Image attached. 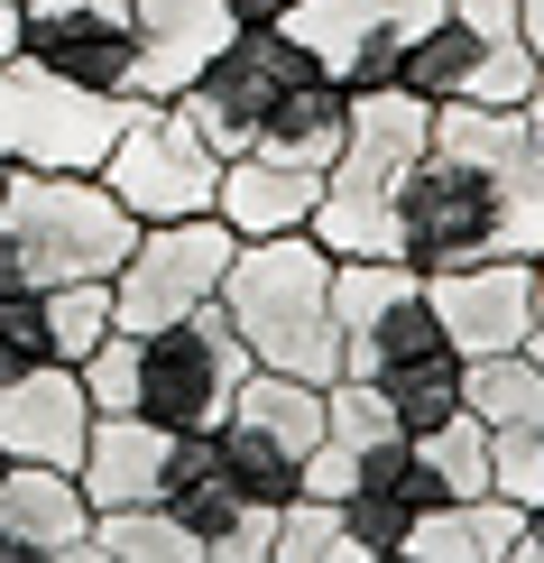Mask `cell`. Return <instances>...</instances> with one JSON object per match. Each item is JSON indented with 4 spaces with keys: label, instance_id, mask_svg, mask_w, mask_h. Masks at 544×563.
I'll return each instance as SVG.
<instances>
[{
    "label": "cell",
    "instance_id": "1",
    "mask_svg": "<svg viewBox=\"0 0 544 563\" xmlns=\"http://www.w3.org/2000/svg\"><path fill=\"white\" fill-rule=\"evenodd\" d=\"M333 250L314 231L287 241H241V260L222 277V314L249 342L258 369H287V379L333 388L342 379V323H333Z\"/></svg>",
    "mask_w": 544,
    "mask_h": 563
},
{
    "label": "cell",
    "instance_id": "2",
    "mask_svg": "<svg viewBox=\"0 0 544 563\" xmlns=\"http://www.w3.org/2000/svg\"><path fill=\"white\" fill-rule=\"evenodd\" d=\"M130 241H138V213L102 176H10V195H0V296L121 277Z\"/></svg>",
    "mask_w": 544,
    "mask_h": 563
},
{
    "label": "cell",
    "instance_id": "3",
    "mask_svg": "<svg viewBox=\"0 0 544 563\" xmlns=\"http://www.w3.org/2000/svg\"><path fill=\"white\" fill-rule=\"evenodd\" d=\"M434 148V102L407 84L388 92H351V139L323 167V203H314V241L333 260H397V185Z\"/></svg>",
    "mask_w": 544,
    "mask_h": 563
},
{
    "label": "cell",
    "instance_id": "4",
    "mask_svg": "<svg viewBox=\"0 0 544 563\" xmlns=\"http://www.w3.org/2000/svg\"><path fill=\"white\" fill-rule=\"evenodd\" d=\"M121 121H130L121 92H84L29 56L0 65V167L10 176H102Z\"/></svg>",
    "mask_w": 544,
    "mask_h": 563
},
{
    "label": "cell",
    "instance_id": "5",
    "mask_svg": "<svg viewBox=\"0 0 544 563\" xmlns=\"http://www.w3.org/2000/svg\"><path fill=\"white\" fill-rule=\"evenodd\" d=\"M249 369H258L249 342L231 333L222 296H212L185 323H167V333H138V407L130 416H148V426H167V434H212Z\"/></svg>",
    "mask_w": 544,
    "mask_h": 563
},
{
    "label": "cell",
    "instance_id": "6",
    "mask_svg": "<svg viewBox=\"0 0 544 563\" xmlns=\"http://www.w3.org/2000/svg\"><path fill=\"white\" fill-rule=\"evenodd\" d=\"M333 323H342V379H397L415 361H443L434 287L407 260H342L333 268Z\"/></svg>",
    "mask_w": 544,
    "mask_h": 563
},
{
    "label": "cell",
    "instance_id": "7",
    "mask_svg": "<svg viewBox=\"0 0 544 563\" xmlns=\"http://www.w3.org/2000/svg\"><path fill=\"white\" fill-rule=\"evenodd\" d=\"M231 260H241V241H231L222 213H185V222H138L121 277H111V314H121V333H167L185 323L195 305L222 296Z\"/></svg>",
    "mask_w": 544,
    "mask_h": 563
},
{
    "label": "cell",
    "instance_id": "8",
    "mask_svg": "<svg viewBox=\"0 0 544 563\" xmlns=\"http://www.w3.org/2000/svg\"><path fill=\"white\" fill-rule=\"evenodd\" d=\"M304 75H314V56H304L287 29H241L195 84L176 92V111L195 121V139L212 157H249L258 130H268V111H277V92H296Z\"/></svg>",
    "mask_w": 544,
    "mask_h": 563
},
{
    "label": "cell",
    "instance_id": "9",
    "mask_svg": "<svg viewBox=\"0 0 544 563\" xmlns=\"http://www.w3.org/2000/svg\"><path fill=\"white\" fill-rule=\"evenodd\" d=\"M102 185L138 222H185V213H212L222 157L195 139V121H185L176 102H130V121H121V139H111V157H102Z\"/></svg>",
    "mask_w": 544,
    "mask_h": 563
},
{
    "label": "cell",
    "instance_id": "10",
    "mask_svg": "<svg viewBox=\"0 0 544 563\" xmlns=\"http://www.w3.org/2000/svg\"><path fill=\"white\" fill-rule=\"evenodd\" d=\"M443 19V0H296L277 29H287L314 75H333L342 92H388L407 75V46Z\"/></svg>",
    "mask_w": 544,
    "mask_h": 563
},
{
    "label": "cell",
    "instance_id": "11",
    "mask_svg": "<svg viewBox=\"0 0 544 563\" xmlns=\"http://www.w3.org/2000/svg\"><path fill=\"white\" fill-rule=\"evenodd\" d=\"M19 56L84 92H121L130 102L138 0H19Z\"/></svg>",
    "mask_w": 544,
    "mask_h": 563
},
{
    "label": "cell",
    "instance_id": "12",
    "mask_svg": "<svg viewBox=\"0 0 544 563\" xmlns=\"http://www.w3.org/2000/svg\"><path fill=\"white\" fill-rule=\"evenodd\" d=\"M544 65L526 56V37H480V29H462L453 10L434 19L415 46H407V92H424V102H480V111H517L535 92Z\"/></svg>",
    "mask_w": 544,
    "mask_h": 563
},
{
    "label": "cell",
    "instance_id": "13",
    "mask_svg": "<svg viewBox=\"0 0 544 563\" xmlns=\"http://www.w3.org/2000/svg\"><path fill=\"white\" fill-rule=\"evenodd\" d=\"M424 287H434L443 342H453L462 361L526 351V323H535V260H470V268L424 277Z\"/></svg>",
    "mask_w": 544,
    "mask_h": 563
},
{
    "label": "cell",
    "instance_id": "14",
    "mask_svg": "<svg viewBox=\"0 0 544 563\" xmlns=\"http://www.w3.org/2000/svg\"><path fill=\"white\" fill-rule=\"evenodd\" d=\"M241 37L231 0H138V56H130V102H176L222 46Z\"/></svg>",
    "mask_w": 544,
    "mask_h": 563
},
{
    "label": "cell",
    "instance_id": "15",
    "mask_svg": "<svg viewBox=\"0 0 544 563\" xmlns=\"http://www.w3.org/2000/svg\"><path fill=\"white\" fill-rule=\"evenodd\" d=\"M92 416L102 407L84 397V379L65 361H46V369H29V379L0 388V453L10 462H46V472H75Z\"/></svg>",
    "mask_w": 544,
    "mask_h": 563
},
{
    "label": "cell",
    "instance_id": "16",
    "mask_svg": "<svg viewBox=\"0 0 544 563\" xmlns=\"http://www.w3.org/2000/svg\"><path fill=\"white\" fill-rule=\"evenodd\" d=\"M167 453H176V434L148 426V416H92L84 462H75L92 518H111V508H148L157 481H167Z\"/></svg>",
    "mask_w": 544,
    "mask_h": 563
},
{
    "label": "cell",
    "instance_id": "17",
    "mask_svg": "<svg viewBox=\"0 0 544 563\" xmlns=\"http://www.w3.org/2000/svg\"><path fill=\"white\" fill-rule=\"evenodd\" d=\"M314 203H323V176L304 167H277V157H222V195L212 213L231 222V241H287V231H314Z\"/></svg>",
    "mask_w": 544,
    "mask_h": 563
},
{
    "label": "cell",
    "instance_id": "18",
    "mask_svg": "<svg viewBox=\"0 0 544 563\" xmlns=\"http://www.w3.org/2000/svg\"><path fill=\"white\" fill-rule=\"evenodd\" d=\"M0 536L10 545H37V554H65L92 536V499L75 472H46V462H10L0 472Z\"/></svg>",
    "mask_w": 544,
    "mask_h": 563
},
{
    "label": "cell",
    "instance_id": "19",
    "mask_svg": "<svg viewBox=\"0 0 544 563\" xmlns=\"http://www.w3.org/2000/svg\"><path fill=\"white\" fill-rule=\"evenodd\" d=\"M517 545H526V508L517 499H443V508H424L415 536H407V554L415 563H517Z\"/></svg>",
    "mask_w": 544,
    "mask_h": 563
},
{
    "label": "cell",
    "instance_id": "20",
    "mask_svg": "<svg viewBox=\"0 0 544 563\" xmlns=\"http://www.w3.org/2000/svg\"><path fill=\"white\" fill-rule=\"evenodd\" d=\"M342 139H351V92L333 75H304L296 92H277V111H268V130H258V157H277V167H304V176H323L342 157Z\"/></svg>",
    "mask_w": 544,
    "mask_h": 563
},
{
    "label": "cell",
    "instance_id": "21",
    "mask_svg": "<svg viewBox=\"0 0 544 563\" xmlns=\"http://www.w3.org/2000/svg\"><path fill=\"white\" fill-rule=\"evenodd\" d=\"M157 508H167V518H185L195 536H222L249 499H241V481H231V462H222V443H212V434H176L167 481H157Z\"/></svg>",
    "mask_w": 544,
    "mask_h": 563
},
{
    "label": "cell",
    "instance_id": "22",
    "mask_svg": "<svg viewBox=\"0 0 544 563\" xmlns=\"http://www.w3.org/2000/svg\"><path fill=\"white\" fill-rule=\"evenodd\" d=\"M231 416H241V426H258V434H277L296 462L333 434V426H323V388H314V379H287V369H249L241 397H231Z\"/></svg>",
    "mask_w": 544,
    "mask_h": 563
},
{
    "label": "cell",
    "instance_id": "23",
    "mask_svg": "<svg viewBox=\"0 0 544 563\" xmlns=\"http://www.w3.org/2000/svg\"><path fill=\"white\" fill-rule=\"evenodd\" d=\"M462 407L480 416L489 434H535V426H544V369L526 361V351L470 361V379H462Z\"/></svg>",
    "mask_w": 544,
    "mask_h": 563
},
{
    "label": "cell",
    "instance_id": "24",
    "mask_svg": "<svg viewBox=\"0 0 544 563\" xmlns=\"http://www.w3.org/2000/svg\"><path fill=\"white\" fill-rule=\"evenodd\" d=\"M212 443H222V462H231V481H241L249 508H287V499H296V472H304V462H296L277 434L241 426V416H222V426H212Z\"/></svg>",
    "mask_w": 544,
    "mask_h": 563
},
{
    "label": "cell",
    "instance_id": "25",
    "mask_svg": "<svg viewBox=\"0 0 544 563\" xmlns=\"http://www.w3.org/2000/svg\"><path fill=\"white\" fill-rule=\"evenodd\" d=\"M92 536H102V554L111 563H203V536L167 518V508H111V518H92Z\"/></svg>",
    "mask_w": 544,
    "mask_h": 563
},
{
    "label": "cell",
    "instance_id": "26",
    "mask_svg": "<svg viewBox=\"0 0 544 563\" xmlns=\"http://www.w3.org/2000/svg\"><path fill=\"white\" fill-rule=\"evenodd\" d=\"M415 453H424V472L443 481V499H489V426L480 416H443L434 434H415Z\"/></svg>",
    "mask_w": 544,
    "mask_h": 563
},
{
    "label": "cell",
    "instance_id": "27",
    "mask_svg": "<svg viewBox=\"0 0 544 563\" xmlns=\"http://www.w3.org/2000/svg\"><path fill=\"white\" fill-rule=\"evenodd\" d=\"M462 379H470V361H462V351H443V361H415V369L369 379V388H388V407H397V426H407V434H434L443 416H462Z\"/></svg>",
    "mask_w": 544,
    "mask_h": 563
},
{
    "label": "cell",
    "instance_id": "28",
    "mask_svg": "<svg viewBox=\"0 0 544 563\" xmlns=\"http://www.w3.org/2000/svg\"><path fill=\"white\" fill-rule=\"evenodd\" d=\"M46 333H56V361L75 369L84 351H102L121 333V314H111V277H84V287H46Z\"/></svg>",
    "mask_w": 544,
    "mask_h": 563
},
{
    "label": "cell",
    "instance_id": "29",
    "mask_svg": "<svg viewBox=\"0 0 544 563\" xmlns=\"http://www.w3.org/2000/svg\"><path fill=\"white\" fill-rule=\"evenodd\" d=\"M323 426H333V443H351V453H378V443L407 434L397 407H388V388H369V379H333L323 388Z\"/></svg>",
    "mask_w": 544,
    "mask_h": 563
},
{
    "label": "cell",
    "instance_id": "30",
    "mask_svg": "<svg viewBox=\"0 0 544 563\" xmlns=\"http://www.w3.org/2000/svg\"><path fill=\"white\" fill-rule=\"evenodd\" d=\"M277 563H369V554L342 536V508L287 499V508H277Z\"/></svg>",
    "mask_w": 544,
    "mask_h": 563
},
{
    "label": "cell",
    "instance_id": "31",
    "mask_svg": "<svg viewBox=\"0 0 544 563\" xmlns=\"http://www.w3.org/2000/svg\"><path fill=\"white\" fill-rule=\"evenodd\" d=\"M342 536H351V545H360L369 563H378V554H407V536H415V508L360 481V489L342 499Z\"/></svg>",
    "mask_w": 544,
    "mask_h": 563
},
{
    "label": "cell",
    "instance_id": "32",
    "mask_svg": "<svg viewBox=\"0 0 544 563\" xmlns=\"http://www.w3.org/2000/svg\"><path fill=\"white\" fill-rule=\"evenodd\" d=\"M56 361V333H46V296H0V388L29 379V369Z\"/></svg>",
    "mask_w": 544,
    "mask_h": 563
},
{
    "label": "cell",
    "instance_id": "33",
    "mask_svg": "<svg viewBox=\"0 0 544 563\" xmlns=\"http://www.w3.org/2000/svg\"><path fill=\"white\" fill-rule=\"evenodd\" d=\"M75 379H84V397H92L102 416H130V407H138V333H111L102 351H84Z\"/></svg>",
    "mask_w": 544,
    "mask_h": 563
},
{
    "label": "cell",
    "instance_id": "34",
    "mask_svg": "<svg viewBox=\"0 0 544 563\" xmlns=\"http://www.w3.org/2000/svg\"><path fill=\"white\" fill-rule=\"evenodd\" d=\"M351 489H360V453H351V443H333V434H323L314 453H304V472H296V499H323V508H342Z\"/></svg>",
    "mask_w": 544,
    "mask_h": 563
},
{
    "label": "cell",
    "instance_id": "35",
    "mask_svg": "<svg viewBox=\"0 0 544 563\" xmlns=\"http://www.w3.org/2000/svg\"><path fill=\"white\" fill-rule=\"evenodd\" d=\"M203 563H277V508H241L222 536H203Z\"/></svg>",
    "mask_w": 544,
    "mask_h": 563
},
{
    "label": "cell",
    "instance_id": "36",
    "mask_svg": "<svg viewBox=\"0 0 544 563\" xmlns=\"http://www.w3.org/2000/svg\"><path fill=\"white\" fill-rule=\"evenodd\" d=\"M287 10H296V0H231V19H241V29H277Z\"/></svg>",
    "mask_w": 544,
    "mask_h": 563
},
{
    "label": "cell",
    "instance_id": "37",
    "mask_svg": "<svg viewBox=\"0 0 544 563\" xmlns=\"http://www.w3.org/2000/svg\"><path fill=\"white\" fill-rule=\"evenodd\" d=\"M517 37H526V56L544 65V0H517Z\"/></svg>",
    "mask_w": 544,
    "mask_h": 563
},
{
    "label": "cell",
    "instance_id": "38",
    "mask_svg": "<svg viewBox=\"0 0 544 563\" xmlns=\"http://www.w3.org/2000/svg\"><path fill=\"white\" fill-rule=\"evenodd\" d=\"M526 361L544 369V260H535V323H526Z\"/></svg>",
    "mask_w": 544,
    "mask_h": 563
},
{
    "label": "cell",
    "instance_id": "39",
    "mask_svg": "<svg viewBox=\"0 0 544 563\" xmlns=\"http://www.w3.org/2000/svg\"><path fill=\"white\" fill-rule=\"evenodd\" d=\"M517 121H526V139L544 148V75H535V92H526V102H517Z\"/></svg>",
    "mask_w": 544,
    "mask_h": 563
},
{
    "label": "cell",
    "instance_id": "40",
    "mask_svg": "<svg viewBox=\"0 0 544 563\" xmlns=\"http://www.w3.org/2000/svg\"><path fill=\"white\" fill-rule=\"evenodd\" d=\"M19 56V0H0V65Z\"/></svg>",
    "mask_w": 544,
    "mask_h": 563
},
{
    "label": "cell",
    "instance_id": "41",
    "mask_svg": "<svg viewBox=\"0 0 544 563\" xmlns=\"http://www.w3.org/2000/svg\"><path fill=\"white\" fill-rule=\"evenodd\" d=\"M56 563H111V554H102V536H84V545H65Z\"/></svg>",
    "mask_w": 544,
    "mask_h": 563
},
{
    "label": "cell",
    "instance_id": "42",
    "mask_svg": "<svg viewBox=\"0 0 544 563\" xmlns=\"http://www.w3.org/2000/svg\"><path fill=\"white\" fill-rule=\"evenodd\" d=\"M526 554H544V499L526 508Z\"/></svg>",
    "mask_w": 544,
    "mask_h": 563
},
{
    "label": "cell",
    "instance_id": "43",
    "mask_svg": "<svg viewBox=\"0 0 544 563\" xmlns=\"http://www.w3.org/2000/svg\"><path fill=\"white\" fill-rule=\"evenodd\" d=\"M378 563H415V554H378Z\"/></svg>",
    "mask_w": 544,
    "mask_h": 563
},
{
    "label": "cell",
    "instance_id": "44",
    "mask_svg": "<svg viewBox=\"0 0 544 563\" xmlns=\"http://www.w3.org/2000/svg\"><path fill=\"white\" fill-rule=\"evenodd\" d=\"M517 563H544V554H526V545H517Z\"/></svg>",
    "mask_w": 544,
    "mask_h": 563
},
{
    "label": "cell",
    "instance_id": "45",
    "mask_svg": "<svg viewBox=\"0 0 544 563\" xmlns=\"http://www.w3.org/2000/svg\"><path fill=\"white\" fill-rule=\"evenodd\" d=\"M0 195H10V167H0Z\"/></svg>",
    "mask_w": 544,
    "mask_h": 563
},
{
    "label": "cell",
    "instance_id": "46",
    "mask_svg": "<svg viewBox=\"0 0 544 563\" xmlns=\"http://www.w3.org/2000/svg\"><path fill=\"white\" fill-rule=\"evenodd\" d=\"M0 472H10V453H0Z\"/></svg>",
    "mask_w": 544,
    "mask_h": 563
}]
</instances>
